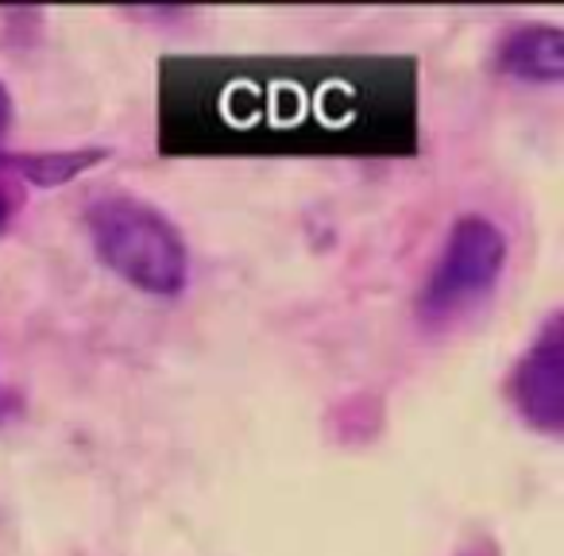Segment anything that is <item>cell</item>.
<instances>
[{
  "instance_id": "cell-1",
  "label": "cell",
  "mask_w": 564,
  "mask_h": 556,
  "mask_svg": "<svg viewBox=\"0 0 564 556\" xmlns=\"http://www.w3.org/2000/svg\"><path fill=\"white\" fill-rule=\"evenodd\" d=\"M97 259L132 291L174 298L189 283V251L163 209L132 194H105L86 205Z\"/></svg>"
},
{
  "instance_id": "cell-2",
  "label": "cell",
  "mask_w": 564,
  "mask_h": 556,
  "mask_svg": "<svg viewBox=\"0 0 564 556\" xmlns=\"http://www.w3.org/2000/svg\"><path fill=\"white\" fill-rule=\"evenodd\" d=\"M510 243L507 232L484 212H464L453 220L445 236L441 259L433 263L425 291L417 298V314L430 325H445L464 306L479 302L495 291L502 266H507Z\"/></svg>"
},
{
  "instance_id": "cell-3",
  "label": "cell",
  "mask_w": 564,
  "mask_h": 556,
  "mask_svg": "<svg viewBox=\"0 0 564 556\" xmlns=\"http://www.w3.org/2000/svg\"><path fill=\"white\" fill-rule=\"evenodd\" d=\"M510 402L522 414L525 425L538 433L564 429V321L561 314H549L538 329L533 345L522 352L510 375Z\"/></svg>"
},
{
  "instance_id": "cell-4",
  "label": "cell",
  "mask_w": 564,
  "mask_h": 556,
  "mask_svg": "<svg viewBox=\"0 0 564 556\" xmlns=\"http://www.w3.org/2000/svg\"><path fill=\"white\" fill-rule=\"evenodd\" d=\"M491 63L522 86H561L564 32L556 24H514L507 28V35H499Z\"/></svg>"
},
{
  "instance_id": "cell-5",
  "label": "cell",
  "mask_w": 564,
  "mask_h": 556,
  "mask_svg": "<svg viewBox=\"0 0 564 556\" xmlns=\"http://www.w3.org/2000/svg\"><path fill=\"white\" fill-rule=\"evenodd\" d=\"M109 151L105 148H78V151H4L0 148V178H20L28 186L55 189L74 182L78 174L94 171L97 163H105Z\"/></svg>"
},
{
  "instance_id": "cell-6",
  "label": "cell",
  "mask_w": 564,
  "mask_h": 556,
  "mask_svg": "<svg viewBox=\"0 0 564 556\" xmlns=\"http://www.w3.org/2000/svg\"><path fill=\"white\" fill-rule=\"evenodd\" d=\"M9 186H12V178L9 182L0 178V236L9 232L12 217H17V209H20V194H17V189H9Z\"/></svg>"
},
{
  "instance_id": "cell-7",
  "label": "cell",
  "mask_w": 564,
  "mask_h": 556,
  "mask_svg": "<svg viewBox=\"0 0 564 556\" xmlns=\"http://www.w3.org/2000/svg\"><path fill=\"white\" fill-rule=\"evenodd\" d=\"M9 124H12V94H9V86L0 81V140H4Z\"/></svg>"
},
{
  "instance_id": "cell-8",
  "label": "cell",
  "mask_w": 564,
  "mask_h": 556,
  "mask_svg": "<svg viewBox=\"0 0 564 556\" xmlns=\"http://www.w3.org/2000/svg\"><path fill=\"white\" fill-rule=\"evenodd\" d=\"M9 414H12V394L4 391V383H0V425L9 422Z\"/></svg>"
}]
</instances>
